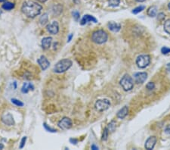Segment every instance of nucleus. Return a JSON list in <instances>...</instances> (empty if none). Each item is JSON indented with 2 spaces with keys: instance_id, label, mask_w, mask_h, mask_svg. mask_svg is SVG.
<instances>
[{
  "instance_id": "1",
  "label": "nucleus",
  "mask_w": 170,
  "mask_h": 150,
  "mask_svg": "<svg viewBox=\"0 0 170 150\" xmlns=\"http://www.w3.org/2000/svg\"><path fill=\"white\" fill-rule=\"evenodd\" d=\"M42 7L37 2L33 1H25L21 7V11L26 17L35 18L40 15L42 12Z\"/></svg>"
},
{
  "instance_id": "2",
  "label": "nucleus",
  "mask_w": 170,
  "mask_h": 150,
  "mask_svg": "<svg viewBox=\"0 0 170 150\" xmlns=\"http://www.w3.org/2000/svg\"><path fill=\"white\" fill-rule=\"evenodd\" d=\"M71 66H72V61L70 59L65 58V59H62L58 61L54 67L53 71H55V73L61 74V73L65 72L66 71H67Z\"/></svg>"
},
{
  "instance_id": "3",
  "label": "nucleus",
  "mask_w": 170,
  "mask_h": 150,
  "mask_svg": "<svg viewBox=\"0 0 170 150\" xmlns=\"http://www.w3.org/2000/svg\"><path fill=\"white\" fill-rule=\"evenodd\" d=\"M108 38L107 33L102 30L95 31L92 35V40L96 44H103L106 43Z\"/></svg>"
},
{
  "instance_id": "4",
  "label": "nucleus",
  "mask_w": 170,
  "mask_h": 150,
  "mask_svg": "<svg viewBox=\"0 0 170 150\" xmlns=\"http://www.w3.org/2000/svg\"><path fill=\"white\" fill-rule=\"evenodd\" d=\"M120 85L125 91H129L133 88L134 83L129 74H125L120 81Z\"/></svg>"
},
{
  "instance_id": "5",
  "label": "nucleus",
  "mask_w": 170,
  "mask_h": 150,
  "mask_svg": "<svg viewBox=\"0 0 170 150\" xmlns=\"http://www.w3.org/2000/svg\"><path fill=\"white\" fill-rule=\"evenodd\" d=\"M150 63V58L148 55H139L136 59V64L140 68H144L147 67Z\"/></svg>"
},
{
  "instance_id": "6",
  "label": "nucleus",
  "mask_w": 170,
  "mask_h": 150,
  "mask_svg": "<svg viewBox=\"0 0 170 150\" xmlns=\"http://www.w3.org/2000/svg\"><path fill=\"white\" fill-rule=\"evenodd\" d=\"M110 106H111V102L108 99H99L95 102V109L98 112H104L106 111L107 109H109Z\"/></svg>"
},
{
  "instance_id": "7",
  "label": "nucleus",
  "mask_w": 170,
  "mask_h": 150,
  "mask_svg": "<svg viewBox=\"0 0 170 150\" xmlns=\"http://www.w3.org/2000/svg\"><path fill=\"white\" fill-rule=\"evenodd\" d=\"M58 127L62 130H68L72 127V120L69 117H63L58 122Z\"/></svg>"
},
{
  "instance_id": "8",
  "label": "nucleus",
  "mask_w": 170,
  "mask_h": 150,
  "mask_svg": "<svg viewBox=\"0 0 170 150\" xmlns=\"http://www.w3.org/2000/svg\"><path fill=\"white\" fill-rule=\"evenodd\" d=\"M2 122L8 126H12L15 124V120H14L13 116L10 113H5L2 117Z\"/></svg>"
},
{
  "instance_id": "9",
  "label": "nucleus",
  "mask_w": 170,
  "mask_h": 150,
  "mask_svg": "<svg viewBox=\"0 0 170 150\" xmlns=\"http://www.w3.org/2000/svg\"><path fill=\"white\" fill-rule=\"evenodd\" d=\"M135 81L138 84L143 83L147 78V74L146 72H138L135 74Z\"/></svg>"
},
{
  "instance_id": "10",
  "label": "nucleus",
  "mask_w": 170,
  "mask_h": 150,
  "mask_svg": "<svg viewBox=\"0 0 170 150\" xmlns=\"http://www.w3.org/2000/svg\"><path fill=\"white\" fill-rule=\"evenodd\" d=\"M46 28L47 30L51 34H57L59 31V26H58V23L57 21H52L47 26Z\"/></svg>"
},
{
  "instance_id": "11",
  "label": "nucleus",
  "mask_w": 170,
  "mask_h": 150,
  "mask_svg": "<svg viewBox=\"0 0 170 150\" xmlns=\"http://www.w3.org/2000/svg\"><path fill=\"white\" fill-rule=\"evenodd\" d=\"M157 137H150L145 142V145H144V147H145L146 149L148 150H151L154 148L155 146L156 143H157Z\"/></svg>"
},
{
  "instance_id": "12",
  "label": "nucleus",
  "mask_w": 170,
  "mask_h": 150,
  "mask_svg": "<svg viewBox=\"0 0 170 150\" xmlns=\"http://www.w3.org/2000/svg\"><path fill=\"white\" fill-rule=\"evenodd\" d=\"M37 62H38V64H40V66L41 67L42 70H43V71L46 70L50 65V62L48 61V60L43 55H42L41 57L37 60Z\"/></svg>"
},
{
  "instance_id": "13",
  "label": "nucleus",
  "mask_w": 170,
  "mask_h": 150,
  "mask_svg": "<svg viewBox=\"0 0 170 150\" xmlns=\"http://www.w3.org/2000/svg\"><path fill=\"white\" fill-rule=\"evenodd\" d=\"M89 22H94V23H97V21L95 18H94V17L92 16V15H85L84 16H83V18H82L80 24H81V25H85L87 23H89Z\"/></svg>"
},
{
  "instance_id": "14",
  "label": "nucleus",
  "mask_w": 170,
  "mask_h": 150,
  "mask_svg": "<svg viewBox=\"0 0 170 150\" xmlns=\"http://www.w3.org/2000/svg\"><path fill=\"white\" fill-rule=\"evenodd\" d=\"M51 43H52V38L51 37H45L42 40V48L43 50H48V49L50 48V46H51Z\"/></svg>"
},
{
  "instance_id": "15",
  "label": "nucleus",
  "mask_w": 170,
  "mask_h": 150,
  "mask_svg": "<svg viewBox=\"0 0 170 150\" xmlns=\"http://www.w3.org/2000/svg\"><path fill=\"white\" fill-rule=\"evenodd\" d=\"M128 113H129V108H128L127 106H124L123 108H122V109L117 112V116L118 118L123 119L127 116Z\"/></svg>"
},
{
  "instance_id": "16",
  "label": "nucleus",
  "mask_w": 170,
  "mask_h": 150,
  "mask_svg": "<svg viewBox=\"0 0 170 150\" xmlns=\"http://www.w3.org/2000/svg\"><path fill=\"white\" fill-rule=\"evenodd\" d=\"M107 26H108L109 30H111V31H113V32L119 31V30H120V28H121L120 24H117V23H115V22H114V21L109 22L108 24H107Z\"/></svg>"
},
{
  "instance_id": "17",
  "label": "nucleus",
  "mask_w": 170,
  "mask_h": 150,
  "mask_svg": "<svg viewBox=\"0 0 170 150\" xmlns=\"http://www.w3.org/2000/svg\"><path fill=\"white\" fill-rule=\"evenodd\" d=\"M33 89H34V87H33V84H31V83H25L21 88V92L23 93H27L30 90H33Z\"/></svg>"
},
{
  "instance_id": "18",
  "label": "nucleus",
  "mask_w": 170,
  "mask_h": 150,
  "mask_svg": "<svg viewBox=\"0 0 170 150\" xmlns=\"http://www.w3.org/2000/svg\"><path fill=\"white\" fill-rule=\"evenodd\" d=\"M157 6H151L148 8L147 10V15L151 18H154V17L157 16Z\"/></svg>"
},
{
  "instance_id": "19",
  "label": "nucleus",
  "mask_w": 170,
  "mask_h": 150,
  "mask_svg": "<svg viewBox=\"0 0 170 150\" xmlns=\"http://www.w3.org/2000/svg\"><path fill=\"white\" fill-rule=\"evenodd\" d=\"M15 8V4L10 2H5L2 5V8L6 11H10Z\"/></svg>"
},
{
  "instance_id": "20",
  "label": "nucleus",
  "mask_w": 170,
  "mask_h": 150,
  "mask_svg": "<svg viewBox=\"0 0 170 150\" xmlns=\"http://www.w3.org/2000/svg\"><path fill=\"white\" fill-rule=\"evenodd\" d=\"M107 130H108V131L109 132H111L113 133L115 130L116 129V122L114 121V120H112L111 123H110L109 124H108V126L107 127Z\"/></svg>"
},
{
  "instance_id": "21",
  "label": "nucleus",
  "mask_w": 170,
  "mask_h": 150,
  "mask_svg": "<svg viewBox=\"0 0 170 150\" xmlns=\"http://www.w3.org/2000/svg\"><path fill=\"white\" fill-rule=\"evenodd\" d=\"M163 27L164 30H165L167 33L170 34V19L166 21L165 23H164Z\"/></svg>"
},
{
  "instance_id": "22",
  "label": "nucleus",
  "mask_w": 170,
  "mask_h": 150,
  "mask_svg": "<svg viewBox=\"0 0 170 150\" xmlns=\"http://www.w3.org/2000/svg\"><path fill=\"white\" fill-rule=\"evenodd\" d=\"M109 5L111 7H117L120 3V0H108Z\"/></svg>"
},
{
  "instance_id": "23",
  "label": "nucleus",
  "mask_w": 170,
  "mask_h": 150,
  "mask_svg": "<svg viewBox=\"0 0 170 150\" xmlns=\"http://www.w3.org/2000/svg\"><path fill=\"white\" fill-rule=\"evenodd\" d=\"M47 22H48V15L47 14H44L40 18V24L42 25L46 24Z\"/></svg>"
},
{
  "instance_id": "24",
  "label": "nucleus",
  "mask_w": 170,
  "mask_h": 150,
  "mask_svg": "<svg viewBox=\"0 0 170 150\" xmlns=\"http://www.w3.org/2000/svg\"><path fill=\"white\" fill-rule=\"evenodd\" d=\"M12 102L13 104H15V106H19V107H21V106H23V103L21 102V101L18 100V99H12Z\"/></svg>"
},
{
  "instance_id": "25",
  "label": "nucleus",
  "mask_w": 170,
  "mask_h": 150,
  "mask_svg": "<svg viewBox=\"0 0 170 150\" xmlns=\"http://www.w3.org/2000/svg\"><path fill=\"white\" fill-rule=\"evenodd\" d=\"M144 8H145V7H144V5H141V6L137 7V8H136L135 9H133V11H132V13L133 14L139 13V12H142V11L144 10Z\"/></svg>"
},
{
  "instance_id": "26",
  "label": "nucleus",
  "mask_w": 170,
  "mask_h": 150,
  "mask_svg": "<svg viewBox=\"0 0 170 150\" xmlns=\"http://www.w3.org/2000/svg\"><path fill=\"white\" fill-rule=\"evenodd\" d=\"M108 134H109V131L107 130V128H104V132H103V135H102V140H107V137H108Z\"/></svg>"
},
{
  "instance_id": "27",
  "label": "nucleus",
  "mask_w": 170,
  "mask_h": 150,
  "mask_svg": "<svg viewBox=\"0 0 170 150\" xmlns=\"http://www.w3.org/2000/svg\"><path fill=\"white\" fill-rule=\"evenodd\" d=\"M146 87L148 90H152V89H154L155 88V84L153 82H149L146 85Z\"/></svg>"
},
{
  "instance_id": "28",
  "label": "nucleus",
  "mask_w": 170,
  "mask_h": 150,
  "mask_svg": "<svg viewBox=\"0 0 170 150\" xmlns=\"http://www.w3.org/2000/svg\"><path fill=\"white\" fill-rule=\"evenodd\" d=\"M161 52L163 55H166L168 53L170 52V48H168V47H163L161 49Z\"/></svg>"
},
{
  "instance_id": "29",
  "label": "nucleus",
  "mask_w": 170,
  "mask_h": 150,
  "mask_svg": "<svg viewBox=\"0 0 170 150\" xmlns=\"http://www.w3.org/2000/svg\"><path fill=\"white\" fill-rule=\"evenodd\" d=\"M73 18L75 19V21H77L79 19L80 15H79V12H76V11H75V12H73Z\"/></svg>"
},
{
  "instance_id": "30",
  "label": "nucleus",
  "mask_w": 170,
  "mask_h": 150,
  "mask_svg": "<svg viewBox=\"0 0 170 150\" xmlns=\"http://www.w3.org/2000/svg\"><path fill=\"white\" fill-rule=\"evenodd\" d=\"M44 127H45V128L46 129V130H48V131H49V132H53V133L56 132V130H54V129H52V128H51V127H48V125H47L46 124H44Z\"/></svg>"
},
{
  "instance_id": "31",
  "label": "nucleus",
  "mask_w": 170,
  "mask_h": 150,
  "mask_svg": "<svg viewBox=\"0 0 170 150\" xmlns=\"http://www.w3.org/2000/svg\"><path fill=\"white\" fill-rule=\"evenodd\" d=\"M26 137H23V139L21 140V142L20 149L23 148V146H24V145H25V143H26Z\"/></svg>"
},
{
  "instance_id": "32",
  "label": "nucleus",
  "mask_w": 170,
  "mask_h": 150,
  "mask_svg": "<svg viewBox=\"0 0 170 150\" xmlns=\"http://www.w3.org/2000/svg\"><path fill=\"white\" fill-rule=\"evenodd\" d=\"M165 133L167 134H170V125L166 126L165 128Z\"/></svg>"
},
{
  "instance_id": "33",
  "label": "nucleus",
  "mask_w": 170,
  "mask_h": 150,
  "mask_svg": "<svg viewBox=\"0 0 170 150\" xmlns=\"http://www.w3.org/2000/svg\"><path fill=\"white\" fill-rule=\"evenodd\" d=\"M164 18H165V15H164L163 13H160L158 15V18L160 20H162V19H163Z\"/></svg>"
},
{
  "instance_id": "34",
  "label": "nucleus",
  "mask_w": 170,
  "mask_h": 150,
  "mask_svg": "<svg viewBox=\"0 0 170 150\" xmlns=\"http://www.w3.org/2000/svg\"><path fill=\"white\" fill-rule=\"evenodd\" d=\"M70 143H72L73 144L77 143V140H76V139H70Z\"/></svg>"
},
{
  "instance_id": "35",
  "label": "nucleus",
  "mask_w": 170,
  "mask_h": 150,
  "mask_svg": "<svg viewBox=\"0 0 170 150\" xmlns=\"http://www.w3.org/2000/svg\"><path fill=\"white\" fill-rule=\"evenodd\" d=\"M72 37H73V34H70L69 36H68V40H67V42L69 43V42H70L71 39H72Z\"/></svg>"
},
{
  "instance_id": "36",
  "label": "nucleus",
  "mask_w": 170,
  "mask_h": 150,
  "mask_svg": "<svg viewBox=\"0 0 170 150\" xmlns=\"http://www.w3.org/2000/svg\"><path fill=\"white\" fill-rule=\"evenodd\" d=\"M92 149H95V150L98 149V147L96 146L95 145H92Z\"/></svg>"
},
{
  "instance_id": "37",
  "label": "nucleus",
  "mask_w": 170,
  "mask_h": 150,
  "mask_svg": "<svg viewBox=\"0 0 170 150\" xmlns=\"http://www.w3.org/2000/svg\"><path fill=\"white\" fill-rule=\"evenodd\" d=\"M166 68H167V70H168V71H170V63H169V64H167Z\"/></svg>"
},
{
  "instance_id": "38",
  "label": "nucleus",
  "mask_w": 170,
  "mask_h": 150,
  "mask_svg": "<svg viewBox=\"0 0 170 150\" xmlns=\"http://www.w3.org/2000/svg\"><path fill=\"white\" fill-rule=\"evenodd\" d=\"M136 1L138 2H144L145 0H136Z\"/></svg>"
},
{
  "instance_id": "39",
  "label": "nucleus",
  "mask_w": 170,
  "mask_h": 150,
  "mask_svg": "<svg viewBox=\"0 0 170 150\" xmlns=\"http://www.w3.org/2000/svg\"><path fill=\"white\" fill-rule=\"evenodd\" d=\"M37 1H39V2H45L47 0H37Z\"/></svg>"
},
{
  "instance_id": "40",
  "label": "nucleus",
  "mask_w": 170,
  "mask_h": 150,
  "mask_svg": "<svg viewBox=\"0 0 170 150\" xmlns=\"http://www.w3.org/2000/svg\"><path fill=\"white\" fill-rule=\"evenodd\" d=\"M3 148H4V146L2 145V144L0 143V149H2Z\"/></svg>"
},
{
  "instance_id": "41",
  "label": "nucleus",
  "mask_w": 170,
  "mask_h": 150,
  "mask_svg": "<svg viewBox=\"0 0 170 150\" xmlns=\"http://www.w3.org/2000/svg\"><path fill=\"white\" fill-rule=\"evenodd\" d=\"M5 2V0H0V2Z\"/></svg>"
},
{
  "instance_id": "42",
  "label": "nucleus",
  "mask_w": 170,
  "mask_h": 150,
  "mask_svg": "<svg viewBox=\"0 0 170 150\" xmlns=\"http://www.w3.org/2000/svg\"><path fill=\"white\" fill-rule=\"evenodd\" d=\"M168 8H169V9L170 10V2H169V5H168Z\"/></svg>"
},
{
  "instance_id": "43",
  "label": "nucleus",
  "mask_w": 170,
  "mask_h": 150,
  "mask_svg": "<svg viewBox=\"0 0 170 150\" xmlns=\"http://www.w3.org/2000/svg\"><path fill=\"white\" fill-rule=\"evenodd\" d=\"M1 14H2V10L0 9V16H1Z\"/></svg>"
}]
</instances>
